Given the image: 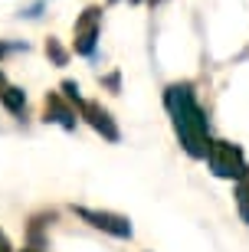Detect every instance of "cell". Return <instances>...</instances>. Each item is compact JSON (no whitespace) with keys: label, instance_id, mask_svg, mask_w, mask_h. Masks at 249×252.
Instances as JSON below:
<instances>
[{"label":"cell","instance_id":"2","mask_svg":"<svg viewBox=\"0 0 249 252\" xmlns=\"http://www.w3.org/2000/svg\"><path fill=\"white\" fill-rule=\"evenodd\" d=\"M207 158H210V167L216 177H226V180H243L249 174L246 160H243V151L230 141H210L207 148Z\"/></svg>","mask_w":249,"mask_h":252},{"label":"cell","instance_id":"10","mask_svg":"<svg viewBox=\"0 0 249 252\" xmlns=\"http://www.w3.org/2000/svg\"><path fill=\"white\" fill-rule=\"evenodd\" d=\"M0 85H3V75H0Z\"/></svg>","mask_w":249,"mask_h":252},{"label":"cell","instance_id":"1","mask_svg":"<svg viewBox=\"0 0 249 252\" xmlns=\"http://www.w3.org/2000/svg\"><path fill=\"white\" fill-rule=\"evenodd\" d=\"M164 105L171 118H174V128H177V138L184 144L187 154L194 158H207V148H210V134H207V115L203 108L197 105L190 85H171L164 95Z\"/></svg>","mask_w":249,"mask_h":252},{"label":"cell","instance_id":"7","mask_svg":"<svg viewBox=\"0 0 249 252\" xmlns=\"http://www.w3.org/2000/svg\"><path fill=\"white\" fill-rule=\"evenodd\" d=\"M0 102L7 105L13 115H23V105H27V95L20 92V89H3L0 92Z\"/></svg>","mask_w":249,"mask_h":252},{"label":"cell","instance_id":"4","mask_svg":"<svg viewBox=\"0 0 249 252\" xmlns=\"http://www.w3.org/2000/svg\"><path fill=\"white\" fill-rule=\"evenodd\" d=\"M95 39H99V10L89 7L79 17V23H75V53L89 56L95 49Z\"/></svg>","mask_w":249,"mask_h":252},{"label":"cell","instance_id":"3","mask_svg":"<svg viewBox=\"0 0 249 252\" xmlns=\"http://www.w3.org/2000/svg\"><path fill=\"white\" fill-rule=\"evenodd\" d=\"M75 213L82 216V220H89V223H92L95 229H105V233L118 236V239H128V236H131V223L125 220V216H115V213H99V210H85V206H79Z\"/></svg>","mask_w":249,"mask_h":252},{"label":"cell","instance_id":"9","mask_svg":"<svg viewBox=\"0 0 249 252\" xmlns=\"http://www.w3.org/2000/svg\"><path fill=\"white\" fill-rule=\"evenodd\" d=\"M0 252H10V243H7V236H3V229H0Z\"/></svg>","mask_w":249,"mask_h":252},{"label":"cell","instance_id":"5","mask_svg":"<svg viewBox=\"0 0 249 252\" xmlns=\"http://www.w3.org/2000/svg\"><path fill=\"white\" fill-rule=\"evenodd\" d=\"M75 105L82 108V115L89 118V122H92V128H95V131H102V134H105L108 141H118V128L111 125L108 112H102L99 105H92V102H75Z\"/></svg>","mask_w":249,"mask_h":252},{"label":"cell","instance_id":"6","mask_svg":"<svg viewBox=\"0 0 249 252\" xmlns=\"http://www.w3.org/2000/svg\"><path fill=\"white\" fill-rule=\"evenodd\" d=\"M46 122H59L63 128H75L72 112H69V108H66L56 95H49V98H46Z\"/></svg>","mask_w":249,"mask_h":252},{"label":"cell","instance_id":"8","mask_svg":"<svg viewBox=\"0 0 249 252\" xmlns=\"http://www.w3.org/2000/svg\"><path fill=\"white\" fill-rule=\"evenodd\" d=\"M236 203H240V213H243V220L249 223V184H243V187H240V200H236Z\"/></svg>","mask_w":249,"mask_h":252}]
</instances>
